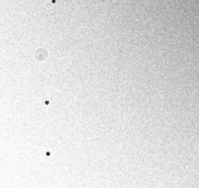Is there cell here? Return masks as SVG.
Returning a JSON list of instances; mask_svg holds the SVG:
<instances>
[{"mask_svg": "<svg viewBox=\"0 0 199 188\" xmlns=\"http://www.w3.org/2000/svg\"><path fill=\"white\" fill-rule=\"evenodd\" d=\"M48 52H47L45 50L40 48L38 51H37L36 54H35V57H36V58L38 59V60H40V61H44V60H46L47 57H48Z\"/></svg>", "mask_w": 199, "mask_h": 188, "instance_id": "cell-1", "label": "cell"}]
</instances>
